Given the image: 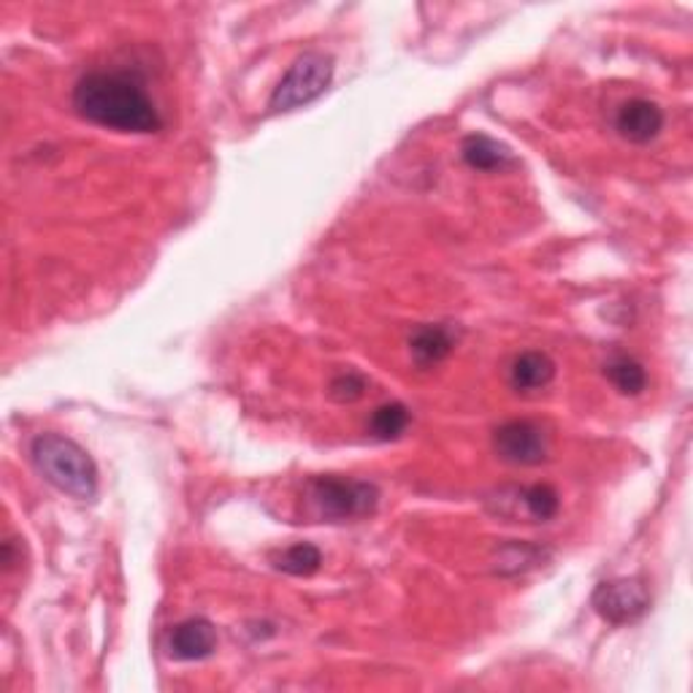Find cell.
<instances>
[{"mask_svg": "<svg viewBox=\"0 0 693 693\" xmlns=\"http://www.w3.org/2000/svg\"><path fill=\"white\" fill-rule=\"evenodd\" d=\"M320 563L322 552L309 542H298L293 547H288V550L277 558V569H282L285 575L293 577H312L314 571L320 569Z\"/></svg>", "mask_w": 693, "mask_h": 693, "instance_id": "cell-16", "label": "cell"}, {"mask_svg": "<svg viewBox=\"0 0 693 693\" xmlns=\"http://www.w3.org/2000/svg\"><path fill=\"white\" fill-rule=\"evenodd\" d=\"M461 155H464V163L474 172H504L515 163L513 152H509L504 144H498L496 138L485 136V133H472V136L464 138L461 144Z\"/></svg>", "mask_w": 693, "mask_h": 693, "instance_id": "cell-9", "label": "cell"}, {"mask_svg": "<svg viewBox=\"0 0 693 693\" xmlns=\"http://www.w3.org/2000/svg\"><path fill=\"white\" fill-rule=\"evenodd\" d=\"M664 127V112H661L659 103L648 99H631L618 108L616 117V131L625 142L631 144H648Z\"/></svg>", "mask_w": 693, "mask_h": 693, "instance_id": "cell-7", "label": "cell"}, {"mask_svg": "<svg viewBox=\"0 0 693 693\" xmlns=\"http://www.w3.org/2000/svg\"><path fill=\"white\" fill-rule=\"evenodd\" d=\"M74 108L87 123L117 133H157L163 127L161 112L144 84L120 71H93L79 79Z\"/></svg>", "mask_w": 693, "mask_h": 693, "instance_id": "cell-1", "label": "cell"}, {"mask_svg": "<svg viewBox=\"0 0 693 693\" xmlns=\"http://www.w3.org/2000/svg\"><path fill=\"white\" fill-rule=\"evenodd\" d=\"M307 513L320 523H350L372 518L380 488L369 479L318 477L307 485Z\"/></svg>", "mask_w": 693, "mask_h": 693, "instance_id": "cell-3", "label": "cell"}, {"mask_svg": "<svg viewBox=\"0 0 693 693\" xmlns=\"http://www.w3.org/2000/svg\"><path fill=\"white\" fill-rule=\"evenodd\" d=\"M333 79V58L325 52H307L296 60L273 87L271 108L273 112H296L307 103L318 101Z\"/></svg>", "mask_w": 693, "mask_h": 693, "instance_id": "cell-4", "label": "cell"}, {"mask_svg": "<svg viewBox=\"0 0 693 693\" xmlns=\"http://www.w3.org/2000/svg\"><path fill=\"white\" fill-rule=\"evenodd\" d=\"M556 380V361L547 352H523L513 363V385L518 391H539Z\"/></svg>", "mask_w": 693, "mask_h": 693, "instance_id": "cell-12", "label": "cell"}, {"mask_svg": "<svg viewBox=\"0 0 693 693\" xmlns=\"http://www.w3.org/2000/svg\"><path fill=\"white\" fill-rule=\"evenodd\" d=\"M604 374L623 396H640L644 387H648V374H644L642 363H637L634 358L625 355L612 358L604 366Z\"/></svg>", "mask_w": 693, "mask_h": 693, "instance_id": "cell-14", "label": "cell"}, {"mask_svg": "<svg viewBox=\"0 0 693 693\" xmlns=\"http://www.w3.org/2000/svg\"><path fill=\"white\" fill-rule=\"evenodd\" d=\"M30 458L41 477L60 494L79 498V501H93L99 494V469L93 458L69 436L52 434V431L39 434L30 445Z\"/></svg>", "mask_w": 693, "mask_h": 693, "instance_id": "cell-2", "label": "cell"}, {"mask_svg": "<svg viewBox=\"0 0 693 693\" xmlns=\"http://www.w3.org/2000/svg\"><path fill=\"white\" fill-rule=\"evenodd\" d=\"M498 496H504V490ZM507 501H513L515 509H520V504H523V515H526V518L534 520V523L552 520L558 515V507H561L558 490L552 488V485H542V483L531 485V488L513 490V498H507ZM515 509H509L507 518H515Z\"/></svg>", "mask_w": 693, "mask_h": 693, "instance_id": "cell-11", "label": "cell"}, {"mask_svg": "<svg viewBox=\"0 0 693 693\" xmlns=\"http://www.w3.org/2000/svg\"><path fill=\"white\" fill-rule=\"evenodd\" d=\"M406 425H410V410L404 404H399V401H393V404L380 406L374 412L372 421H369V431H372L374 439L393 442L404 434Z\"/></svg>", "mask_w": 693, "mask_h": 693, "instance_id": "cell-15", "label": "cell"}, {"mask_svg": "<svg viewBox=\"0 0 693 693\" xmlns=\"http://www.w3.org/2000/svg\"><path fill=\"white\" fill-rule=\"evenodd\" d=\"M366 387H369L366 376L358 372H344V374L333 376L328 396L337 401V404H355L358 399H363Z\"/></svg>", "mask_w": 693, "mask_h": 693, "instance_id": "cell-17", "label": "cell"}, {"mask_svg": "<svg viewBox=\"0 0 693 693\" xmlns=\"http://www.w3.org/2000/svg\"><path fill=\"white\" fill-rule=\"evenodd\" d=\"M453 346L455 333L447 325H423L410 339L412 361L421 369H431L445 361L449 352H453Z\"/></svg>", "mask_w": 693, "mask_h": 693, "instance_id": "cell-10", "label": "cell"}, {"mask_svg": "<svg viewBox=\"0 0 693 693\" xmlns=\"http://www.w3.org/2000/svg\"><path fill=\"white\" fill-rule=\"evenodd\" d=\"M547 558V552L537 545H526V542H509L498 550L496 558V571L504 577L513 575H526V571L537 569Z\"/></svg>", "mask_w": 693, "mask_h": 693, "instance_id": "cell-13", "label": "cell"}, {"mask_svg": "<svg viewBox=\"0 0 693 693\" xmlns=\"http://www.w3.org/2000/svg\"><path fill=\"white\" fill-rule=\"evenodd\" d=\"M494 449L501 461L513 466H539L547 461V434L534 421H509L498 425Z\"/></svg>", "mask_w": 693, "mask_h": 693, "instance_id": "cell-6", "label": "cell"}, {"mask_svg": "<svg viewBox=\"0 0 693 693\" xmlns=\"http://www.w3.org/2000/svg\"><path fill=\"white\" fill-rule=\"evenodd\" d=\"M593 607L612 625L637 623L650 610V588L642 577H618L596 588Z\"/></svg>", "mask_w": 693, "mask_h": 693, "instance_id": "cell-5", "label": "cell"}, {"mask_svg": "<svg viewBox=\"0 0 693 693\" xmlns=\"http://www.w3.org/2000/svg\"><path fill=\"white\" fill-rule=\"evenodd\" d=\"M217 650V629L206 618H187L174 625L168 653L176 661H204Z\"/></svg>", "mask_w": 693, "mask_h": 693, "instance_id": "cell-8", "label": "cell"}]
</instances>
